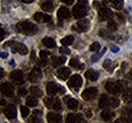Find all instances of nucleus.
<instances>
[{"instance_id":"4be33fe9","label":"nucleus","mask_w":132,"mask_h":123,"mask_svg":"<svg viewBox=\"0 0 132 123\" xmlns=\"http://www.w3.org/2000/svg\"><path fill=\"white\" fill-rule=\"evenodd\" d=\"M41 7L43 10L46 11H52L53 10V0H45L41 4Z\"/></svg>"},{"instance_id":"052dcab7","label":"nucleus","mask_w":132,"mask_h":123,"mask_svg":"<svg viewBox=\"0 0 132 123\" xmlns=\"http://www.w3.org/2000/svg\"><path fill=\"white\" fill-rule=\"evenodd\" d=\"M130 76H131V78H132V69H131V71H130Z\"/></svg>"},{"instance_id":"412c9836","label":"nucleus","mask_w":132,"mask_h":123,"mask_svg":"<svg viewBox=\"0 0 132 123\" xmlns=\"http://www.w3.org/2000/svg\"><path fill=\"white\" fill-rule=\"evenodd\" d=\"M110 105V99L107 95H102L99 100V106L101 108H106Z\"/></svg>"},{"instance_id":"20e7f679","label":"nucleus","mask_w":132,"mask_h":123,"mask_svg":"<svg viewBox=\"0 0 132 123\" xmlns=\"http://www.w3.org/2000/svg\"><path fill=\"white\" fill-rule=\"evenodd\" d=\"M5 46H11L12 48V52L15 53L17 52L18 54L20 55H27L28 54V47L24 46L23 44H20V43H16V42H8Z\"/></svg>"},{"instance_id":"c756f323","label":"nucleus","mask_w":132,"mask_h":123,"mask_svg":"<svg viewBox=\"0 0 132 123\" xmlns=\"http://www.w3.org/2000/svg\"><path fill=\"white\" fill-rule=\"evenodd\" d=\"M106 50H107V47H104L103 48V50H101L100 53H97V54H95L93 57H92V61L93 63H96V61H98L103 57V55L106 53Z\"/></svg>"},{"instance_id":"f8f14e48","label":"nucleus","mask_w":132,"mask_h":123,"mask_svg":"<svg viewBox=\"0 0 132 123\" xmlns=\"http://www.w3.org/2000/svg\"><path fill=\"white\" fill-rule=\"evenodd\" d=\"M57 16H58L59 21H62V20L67 19V18L70 17V11H69V9H68L67 7L62 6V7L59 8V10H58V12H57Z\"/></svg>"},{"instance_id":"423d86ee","label":"nucleus","mask_w":132,"mask_h":123,"mask_svg":"<svg viewBox=\"0 0 132 123\" xmlns=\"http://www.w3.org/2000/svg\"><path fill=\"white\" fill-rule=\"evenodd\" d=\"M82 85V79L79 75H73L71 76L69 81H68V86L72 89H74L75 91L78 90L80 88V86Z\"/></svg>"},{"instance_id":"7ed1b4c3","label":"nucleus","mask_w":132,"mask_h":123,"mask_svg":"<svg viewBox=\"0 0 132 123\" xmlns=\"http://www.w3.org/2000/svg\"><path fill=\"white\" fill-rule=\"evenodd\" d=\"M96 6H99V16L101 20H107V19H110L112 18L113 16V12L105 5V4H102V5H99L97 2L95 3Z\"/></svg>"},{"instance_id":"393cba45","label":"nucleus","mask_w":132,"mask_h":123,"mask_svg":"<svg viewBox=\"0 0 132 123\" xmlns=\"http://www.w3.org/2000/svg\"><path fill=\"white\" fill-rule=\"evenodd\" d=\"M109 1L112 4V6L117 10H121L123 8V4H124L123 0H109Z\"/></svg>"},{"instance_id":"a878e982","label":"nucleus","mask_w":132,"mask_h":123,"mask_svg":"<svg viewBox=\"0 0 132 123\" xmlns=\"http://www.w3.org/2000/svg\"><path fill=\"white\" fill-rule=\"evenodd\" d=\"M30 91L31 93L33 94L34 97H41V96H43V92H42V90L39 88V87H37V86H32L31 88H30Z\"/></svg>"},{"instance_id":"a211bd4d","label":"nucleus","mask_w":132,"mask_h":123,"mask_svg":"<svg viewBox=\"0 0 132 123\" xmlns=\"http://www.w3.org/2000/svg\"><path fill=\"white\" fill-rule=\"evenodd\" d=\"M85 78L88 79V80L92 81V82H95V81H97L98 78H99V73H98L97 71L93 70V69H89V70H87V71L85 72Z\"/></svg>"},{"instance_id":"f03ea898","label":"nucleus","mask_w":132,"mask_h":123,"mask_svg":"<svg viewBox=\"0 0 132 123\" xmlns=\"http://www.w3.org/2000/svg\"><path fill=\"white\" fill-rule=\"evenodd\" d=\"M124 89H125V85H124V82H122V81H119L116 83L108 82L106 84V90L112 94H119L122 91H124Z\"/></svg>"},{"instance_id":"6ab92c4d","label":"nucleus","mask_w":132,"mask_h":123,"mask_svg":"<svg viewBox=\"0 0 132 123\" xmlns=\"http://www.w3.org/2000/svg\"><path fill=\"white\" fill-rule=\"evenodd\" d=\"M59 91V87L54 83V82H50L47 85V93L50 96H54L56 93Z\"/></svg>"},{"instance_id":"bf43d9fd","label":"nucleus","mask_w":132,"mask_h":123,"mask_svg":"<svg viewBox=\"0 0 132 123\" xmlns=\"http://www.w3.org/2000/svg\"><path fill=\"white\" fill-rule=\"evenodd\" d=\"M9 64H10V65H14V61H10V63H9Z\"/></svg>"},{"instance_id":"f257e3e1","label":"nucleus","mask_w":132,"mask_h":123,"mask_svg":"<svg viewBox=\"0 0 132 123\" xmlns=\"http://www.w3.org/2000/svg\"><path fill=\"white\" fill-rule=\"evenodd\" d=\"M17 30L26 35H34L38 31V26L30 21H23L19 22L16 25Z\"/></svg>"},{"instance_id":"4c0bfd02","label":"nucleus","mask_w":132,"mask_h":123,"mask_svg":"<svg viewBox=\"0 0 132 123\" xmlns=\"http://www.w3.org/2000/svg\"><path fill=\"white\" fill-rule=\"evenodd\" d=\"M29 123H42V119L41 116H37V115H33L30 119Z\"/></svg>"},{"instance_id":"09e8293b","label":"nucleus","mask_w":132,"mask_h":123,"mask_svg":"<svg viewBox=\"0 0 132 123\" xmlns=\"http://www.w3.org/2000/svg\"><path fill=\"white\" fill-rule=\"evenodd\" d=\"M0 57L5 59V58H7V57H8V54H7V53H3V52H0Z\"/></svg>"},{"instance_id":"5701e85b","label":"nucleus","mask_w":132,"mask_h":123,"mask_svg":"<svg viewBox=\"0 0 132 123\" xmlns=\"http://www.w3.org/2000/svg\"><path fill=\"white\" fill-rule=\"evenodd\" d=\"M42 43H43L44 46H47V47H49V48H53V47L56 46L55 40H54L53 38H51V37H45V38H43Z\"/></svg>"},{"instance_id":"473e14b6","label":"nucleus","mask_w":132,"mask_h":123,"mask_svg":"<svg viewBox=\"0 0 132 123\" xmlns=\"http://www.w3.org/2000/svg\"><path fill=\"white\" fill-rule=\"evenodd\" d=\"M34 18H35V20H36V21H38V22H44L45 14H44V13H42V12H37V13H35Z\"/></svg>"},{"instance_id":"7c9ffc66","label":"nucleus","mask_w":132,"mask_h":123,"mask_svg":"<svg viewBox=\"0 0 132 123\" xmlns=\"http://www.w3.org/2000/svg\"><path fill=\"white\" fill-rule=\"evenodd\" d=\"M66 61L65 57H58V58H55L53 60V66L54 67H59L61 65H63Z\"/></svg>"},{"instance_id":"cd10ccee","label":"nucleus","mask_w":132,"mask_h":123,"mask_svg":"<svg viewBox=\"0 0 132 123\" xmlns=\"http://www.w3.org/2000/svg\"><path fill=\"white\" fill-rule=\"evenodd\" d=\"M73 40H74V37H73L72 35H67L64 38L61 39V44H62V46H70V45L73 43Z\"/></svg>"},{"instance_id":"b1692460","label":"nucleus","mask_w":132,"mask_h":123,"mask_svg":"<svg viewBox=\"0 0 132 123\" xmlns=\"http://www.w3.org/2000/svg\"><path fill=\"white\" fill-rule=\"evenodd\" d=\"M123 99L125 102L132 103V88H128L123 93Z\"/></svg>"},{"instance_id":"680f3d73","label":"nucleus","mask_w":132,"mask_h":123,"mask_svg":"<svg viewBox=\"0 0 132 123\" xmlns=\"http://www.w3.org/2000/svg\"><path fill=\"white\" fill-rule=\"evenodd\" d=\"M115 123H120V122H119V120H118V121H116Z\"/></svg>"},{"instance_id":"9b49d317","label":"nucleus","mask_w":132,"mask_h":123,"mask_svg":"<svg viewBox=\"0 0 132 123\" xmlns=\"http://www.w3.org/2000/svg\"><path fill=\"white\" fill-rule=\"evenodd\" d=\"M4 115L8 119H14L16 117V108L13 105H8L4 108Z\"/></svg>"},{"instance_id":"37998d69","label":"nucleus","mask_w":132,"mask_h":123,"mask_svg":"<svg viewBox=\"0 0 132 123\" xmlns=\"http://www.w3.org/2000/svg\"><path fill=\"white\" fill-rule=\"evenodd\" d=\"M5 36H6V32H5V30H4L3 28L0 27V42L3 40V38H4Z\"/></svg>"},{"instance_id":"a18cd8bd","label":"nucleus","mask_w":132,"mask_h":123,"mask_svg":"<svg viewBox=\"0 0 132 123\" xmlns=\"http://www.w3.org/2000/svg\"><path fill=\"white\" fill-rule=\"evenodd\" d=\"M27 93H28V91H27L24 88H20V89L18 90V95H19V96H24V95H27Z\"/></svg>"},{"instance_id":"c03bdc74","label":"nucleus","mask_w":132,"mask_h":123,"mask_svg":"<svg viewBox=\"0 0 132 123\" xmlns=\"http://www.w3.org/2000/svg\"><path fill=\"white\" fill-rule=\"evenodd\" d=\"M60 53L61 54H64V55H69L70 54V50L67 47H61L60 48Z\"/></svg>"},{"instance_id":"6e6d98bb","label":"nucleus","mask_w":132,"mask_h":123,"mask_svg":"<svg viewBox=\"0 0 132 123\" xmlns=\"http://www.w3.org/2000/svg\"><path fill=\"white\" fill-rule=\"evenodd\" d=\"M78 2H80V4H86L87 0H78Z\"/></svg>"},{"instance_id":"dca6fc26","label":"nucleus","mask_w":132,"mask_h":123,"mask_svg":"<svg viewBox=\"0 0 132 123\" xmlns=\"http://www.w3.org/2000/svg\"><path fill=\"white\" fill-rule=\"evenodd\" d=\"M70 74H71L70 69L65 68V67L60 68V69L57 70V76H58L59 79H61V80H67L68 78L70 77Z\"/></svg>"},{"instance_id":"bb28decb","label":"nucleus","mask_w":132,"mask_h":123,"mask_svg":"<svg viewBox=\"0 0 132 123\" xmlns=\"http://www.w3.org/2000/svg\"><path fill=\"white\" fill-rule=\"evenodd\" d=\"M38 105V99L34 96H30L27 98V106L29 107H36Z\"/></svg>"},{"instance_id":"c9c22d12","label":"nucleus","mask_w":132,"mask_h":123,"mask_svg":"<svg viewBox=\"0 0 132 123\" xmlns=\"http://www.w3.org/2000/svg\"><path fill=\"white\" fill-rule=\"evenodd\" d=\"M52 108L55 109V110H60V109H61V102H60L59 99H57V98L54 99V102H53Z\"/></svg>"},{"instance_id":"9d476101","label":"nucleus","mask_w":132,"mask_h":123,"mask_svg":"<svg viewBox=\"0 0 132 123\" xmlns=\"http://www.w3.org/2000/svg\"><path fill=\"white\" fill-rule=\"evenodd\" d=\"M42 78V71L39 67H35L33 69V71L31 72L30 76H29V80L32 83H36L37 81H39Z\"/></svg>"},{"instance_id":"1a4fd4ad","label":"nucleus","mask_w":132,"mask_h":123,"mask_svg":"<svg viewBox=\"0 0 132 123\" xmlns=\"http://www.w3.org/2000/svg\"><path fill=\"white\" fill-rule=\"evenodd\" d=\"M121 120L125 123H132V107H125L122 110Z\"/></svg>"},{"instance_id":"864d4df0","label":"nucleus","mask_w":132,"mask_h":123,"mask_svg":"<svg viewBox=\"0 0 132 123\" xmlns=\"http://www.w3.org/2000/svg\"><path fill=\"white\" fill-rule=\"evenodd\" d=\"M117 16H118V17L120 18V20H121L122 22L124 21V17H123V15H121V14H119V13H117Z\"/></svg>"},{"instance_id":"13d9d810","label":"nucleus","mask_w":132,"mask_h":123,"mask_svg":"<svg viewBox=\"0 0 132 123\" xmlns=\"http://www.w3.org/2000/svg\"><path fill=\"white\" fill-rule=\"evenodd\" d=\"M32 60L35 61V52H33V54H32Z\"/></svg>"},{"instance_id":"2eb2a0df","label":"nucleus","mask_w":132,"mask_h":123,"mask_svg":"<svg viewBox=\"0 0 132 123\" xmlns=\"http://www.w3.org/2000/svg\"><path fill=\"white\" fill-rule=\"evenodd\" d=\"M66 123H83L82 116L80 114L76 115V114H68L66 117Z\"/></svg>"},{"instance_id":"603ef678","label":"nucleus","mask_w":132,"mask_h":123,"mask_svg":"<svg viewBox=\"0 0 132 123\" xmlns=\"http://www.w3.org/2000/svg\"><path fill=\"white\" fill-rule=\"evenodd\" d=\"M59 92L61 93V94H64L65 93V89L63 87H59Z\"/></svg>"},{"instance_id":"c85d7f7f","label":"nucleus","mask_w":132,"mask_h":123,"mask_svg":"<svg viewBox=\"0 0 132 123\" xmlns=\"http://www.w3.org/2000/svg\"><path fill=\"white\" fill-rule=\"evenodd\" d=\"M67 106L69 109H76L78 107V101L76 99H73V98H70L68 101H67Z\"/></svg>"},{"instance_id":"4d7b16f0","label":"nucleus","mask_w":132,"mask_h":123,"mask_svg":"<svg viewBox=\"0 0 132 123\" xmlns=\"http://www.w3.org/2000/svg\"><path fill=\"white\" fill-rule=\"evenodd\" d=\"M86 116L89 118V117H92V112L90 111H86Z\"/></svg>"},{"instance_id":"ddd939ff","label":"nucleus","mask_w":132,"mask_h":123,"mask_svg":"<svg viewBox=\"0 0 132 123\" xmlns=\"http://www.w3.org/2000/svg\"><path fill=\"white\" fill-rule=\"evenodd\" d=\"M75 29L79 32H83V31H86L88 28H89V21L87 19H81L79 20L76 25H75Z\"/></svg>"},{"instance_id":"f704fd0d","label":"nucleus","mask_w":132,"mask_h":123,"mask_svg":"<svg viewBox=\"0 0 132 123\" xmlns=\"http://www.w3.org/2000/svg\"><path fill=\"white\" fill-rule=\"evenodd\" d=\"M20 112H21V116L23 118H27L28 115L30 114V109L28 107H26V106H21L20 107Z\"/></svg>"},{"instance_id":"a19ab883","label":"nucleus","mask_w":132,"mask_h":123,"mask_svg":"<svg viewBox=\"0 0 132 123\" xmlns=\"http://www.w3.org/2000/svg\"><path fill=\"white\" fill-rule=\"evenodd\" d=\"M69 65L71 66V67H73V68H77L78 66H79V61L77 60V59H71L70 61H69Z\"/></svg>"},{"instance_id":"5fc2aeb1","label":"nucleus","mask_w":132,"mask_h":123,"mask_svg":"<svg viewBox=\"0 0 132 123\" xmlns=\"http://www.w3.org/2000/svg\"><path fill=\"white\" fill-rule=\"evenodd\" d=\"M34 0H21V2H23V3H32Z\"/></svg>"},{"instance_id":"8fccbe9b","label":"nucleus","mask_w":132,"mask_h":123,"mask_svg":"<svg viewBox=\"0 0 132 123\" xmlns=\"http://www.w3.org/2000/svg\"><path fill=\"white\" fill-rule=\"evenodd\" d=\"M62 2H64L65 4H68V5H70V4H72L73 3V0H61Z\"/></svg>"},{"instance_id":"3c124183","label":"nucleus","mask_w":132,"mask_h":123,"mask_svg":"<svg viewBox=\"0 0 132 123\" xmlns=\"http://www.w3.org/2000/svg\"><path fill=\"white\" fill-rule=\"evenodd\" d=\"M3 77H4V70L0 67V79H2Z\"/></svg>"},{"instance_id":"f3484780","label":"nucleus","mask_w":132,"mask_h":123,"mask_svg":"<svg viewBox=\"0 0 132 123\" xmlns=\"http://www.w3.org/2000/svg\"><path fill=\"white\" fill-rule=\"evenodd\" d=\"M47 120L49 123H61L62 122V117L61 115L54 113V112H49L47 115Z\"/></svg>"},{"instance_id":"ea45409f","label":"nucleus","mask_w":132,"mask_h":123,"mask_svg":"<svg viewBox=\"0 0 132 123\" xmlns=\"http://www.w3.org/2000/svg\"><path fill=\"white\" fill-rule=\"evenodd\" d=\"M110 104L113 106V107H118L119 106V104H120V101H119V99H117L115 97H113V98H111V100H110Z\"/></svg>"},{"instance_id":"e433bc0d","label":"nucleus","mask_w":132,"mask_h":123,"mask_svg":"<svg viewBox=\"0 0 132 123\" xmlns=\"http://www.w3.org/2000/svg\"><path fill=\"white\" fill-rule=\"evenodd\" d=\"M108 26H109V29H110L111 31H116V30H117V23H116L113 19H110V20H109Z\"/></svg>"},{"instance_id":"4468645a","label":"nucleus","mask_w":132,"mask_h":123,"mask_svg":"<svg viewBox=\"0 0 132 123\" xmlns=\"http://www.w3.org/2000/svg\"><path fill=\"white\" fill-rule=\"evenodd\" d=\"M10 79L17 83H22L23 82V73L20 70H14L10 73Z\"/></svg>"},{"instance_id":"6e6552de","label":"nucleus","mask_w":132,"mask_h":123,"mask_svg":"<svg viewBox=\"0 0 132 123\" xmlns=\"http://www.w3.org/2000/svg\"><path fill=\"white\" fill-rule=\"evenodd\" d=\"M97 95H98V89L92 87V88L85 89L82 92V94H81V97H82L84 100L89 101V100H93Z\"/></svg>"},{"instance_id":"2f4dec72","label":"nucleus","mask_w":132,"mask_h":123,"mask_svg":"<svg viewBox=\"0 0 132 123\" xmlns=\"http://www.w3.org/2000/svg\"><path fill=\"white\" fill-rule=\"evenodd\" d=\"M103 67L108 72H112L113 71V64H112L111 60H106V61H104V64H103Z\"/></svg>"},{"instance_id":"0eeeda50","label":"nucleus","mask_w":132,"mask_h":123,"mask_svg":"<svg viewBox=\"0 0 132 123\" xmlns=\"http://www.w3.org/2000/svg\"><path fill=\"white\" fill-rule=\"evenodd\" d=\"M0 91L1 93L5 96V97H11L14 93V87L11 83H8V82H5L3 84H1L0 86Z\"/></svg>"},{"instance_id":"72a5a7b5","label":"nucleus","mask_w":132,"mask_h":123,"mask_svg":"<svg viewBox=\"0 0 132 123\" xmlns=\"http://www.w3.org/2000/svg\"><path fill=\"white\" fill-rule=\"evenodd\" d=\"M100 48H101V45L97 42H95L92 46H89V50L90 52H95V53H98L100 50Z\"/></svg>"},{"instance_id":"39448f33","label":"nucleus","mask_w":132,"mask_h":123,"mask_svg":"<svg viewBox=\"0 0 132 123\" xmlns=\"http://www.w3.org/2000/svg\"><path fill=\"white\" fill-rule=\"evenodd\" d=\"M72 13L75 18H83L87 14V7L84 4H76L73 7Z\"/></svg>"},{"instance_id":"79ce46f5","label":"nucleus","mask_w":132,"mask_h":123,"mask_svg":"<svg viewBox=\"0 0 132 123\" xmlns=\"http://www.w3.org/2000/svg\"><path fill=\"white\" fill-rule=\"evenodd\" d=\"M50 55V52H47V50H41L40 52V57H41V59H43V60H45V59H47V57H49Z\"/></svg>"},{"instance_id":"49530a36","label":"nucleus","mask_w":132,"mask_h":123,"mask_svg":"<svg viewBox=\"0 0 132 123\" xmlns=\"http://www.w3.org/2000/svg\"><path fill=\"white\" fill-rule=\"evenodd\" d=\"M111 49H112V52L113 53H118L119 52V47L116 46H111Z\"/></svg>"},{"instance_id":"58836bf2","label":"nucleus","mask_w":132,"mask_h":123,"mask_svg":"<svg viewBox=\"0 0 132 123\" xmlns=\"http://www.w3.org/2000/svg\"><path fill=\"white\" fill-rule=\"evenodd\" d=\"M53 102H54V98H51V97H48L44 100V103L46 105V107L48 108H52V105H53Z\"/></svg>"},{"instance_id":"de8ad7c7","label":"nucleus","mask_w":132,"mask_h":123,"mask_svg":"<svg viewBox=\"0 0 132 123\" xmlns=\"http://www.w3.org/2000/svg\"><path fill=\"white\" fill-rule=\"evenodd\" d=\"M33 114H34V115H37V116H41L42 111H40V110H34Z\"/></svg>"},{"instance_id":"aec40b11","label":"nucleus","mask_w":132,"mask_h":123,"mask_svg":"<svg viewBox=\"0 0 132 123\" xmlns=\"http://www.w3.org/2000/svg\"><path fill=\"white\" fill-rule=\"evenodd\" d=\"M113 116H114V113H113L111 110H109V109H105V110H103L102 113H101V117H102V119L105 120V121H110V120L113 118Z\"/></svg>"}]
</instances>
